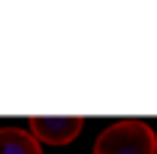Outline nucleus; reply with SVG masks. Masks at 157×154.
<instances>
[{"label": "nucleus", "mask_w": 157, "mask_h": 154, "mask_svg": "<svg viewBox=\"0 0 157 154\" xmlns=\"http://www.w3.org/2000/svg\"><path fill=\"white\" fill-rule=\"evenodd\" d=\"M94 154H157V133L142 118H121L97 136Z\"/></svg>", "instance_id": "1"}, {"label": "nucleus", "mask_w": 157, "mask_h": 154, "mask_svg": "<svg viewBox=\"0 0 157 154\" xmlns=\"http://www.w3.org/2000/svg\"><path fill=\"white\" fill-rule=\"evenodd\" d=\"M27 127H30V136L36 142L67 145V142H73L82 133L85 118L82 115H30L27 118Z\"/></svg>", "instance_id": "2"}, {"label": "nucleus", "mask_w": 157, "mask_h": 154, "mask_svg": "<svg viewBox=\"0 0 157 154\" xmlns=\"http://www.w3.org/2000/svg\"><path fill=\"white\" fill-rule=\"evenodd\" d=\"M0 154H42V145L24 127H0Z\"/></svg>", "instance_id": "3"}]
</instances>
